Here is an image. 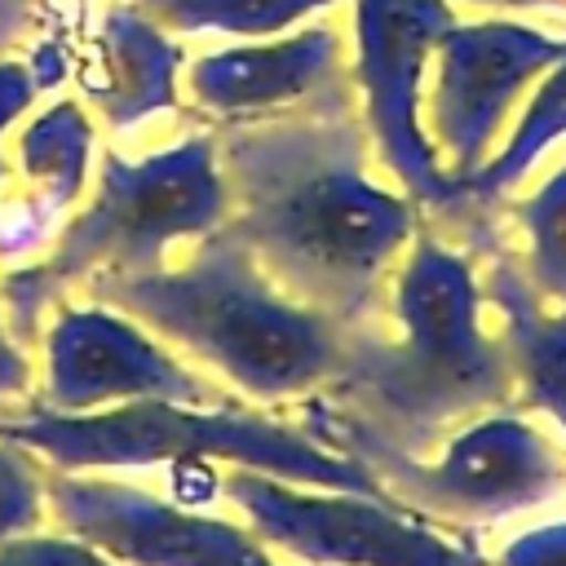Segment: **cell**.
Listing matches in <instances>:
<instances>
[{"label":"cell","instance_id":"cell-8","mask_svg":"<svg viewBox=\"0 0 566 566\" xmlns=\"http://www.w3.org/2000/svg\"><path fill=\"white\" fill-rule=\"evenodd\" d=\"M340 71V40L332 27H305L287 40L239 44L203 53L186 66L190 102L221 128L239 119H261L310 102Z\"/></svg>","mask_w":566,"mask_h":566},{"label":"cell","instance_id":"cell-5","mask_svg":"<svg viewBox=\"0 0 566 566\" xmlns=\"http://www.w3.org/2000/svg\"><path fill=\"white\" fill-rule=\"evenodd\" d=\"M44 500L66 535L119 566H279L252 526L168 504L128 482L53 469Z\"/></svg>","mask_w":566,"mask_h":566},{"label":"cell","instance_id":"cell-11","mask_svg":"<svg viewBox=\"0 0 566 566\" xmlns=\"http://www.w3.org/2000/svg\"><path fill=\"white\" fill-rule=\"evenodd\" d=\"M93 124L80 102H53L22 133V172L35 195V221L53 217L84 190Z\"/></svg>","mask_w":566,"mask_h":566},{"label":"cell","instance_id":"cell-2","mask_svg":"<svg viewBox=\"0 0 566 566\" xmlns=\"http://www.w3.org/2000/svg\"><path fill=\"white\" fill-rule=\"evenodd\" d=\"M88 292L212 367L252 402L301 398L340 371L345 327L287 296L226 226L208 230L177 270L97 274Z\"/></svg>","mask_w":566,"mask_h":566},{"label":"cell","instance_id":"cell-1","mask_svg":"<svg viewBox=\"0 0 566 566\" xmlns=\"http://www.w3.org/2000/svg\"><path fill=\"white\" fill-rule=\"evenodd\" d=\"M226 230L301 305L349 327L402 243L407 212L363 177L345 84L301 106L217 128Z\"/></svg>","mask_w":566,"mask_h":566},{"label":"cell","instance_id":"cell-16","mask_svg":"<svg viewBox=\"0 0 566 566\" xmlns=\"http://www.w3.org/2000/svg\"><path fill=\"white\" fill-rule=\"evenodd\" d=\"M35 93H44V80L35 75L31 57L27 62H0V137L35 102ZM0 177H4V159H0Z\"/></svg>","mask_w":566,"mask_h":566},{"label":"cell","instance_id":"cell-4","mask_svg":"<svg viewBox=\"0 0 566 566\" xmlns=\"http://www.w3.org/2000/svg\"><path fill=\"white\" fill-rule=\"evenodd\" d=\"M226 212V177L208 133H195L146 159L106 150L88 203L57 230L49 256L9 270L0 283V310L13 340H35L44 310H53L71 283L164 270L168 243L217 230Z\"/></svg>","mask_w":566,"mask_h":566},{"label":"cell","instance_id":"cell-6","mask_svg":"<svg viewBox=\"0 0 566 566\" xmlns=\"http://www.w3.org/2000/svg\"><path fill=\"white\" fill-rule=\"evenodd\" d=\"M226 402L230 394L212 380H199L172 345H159L137 318L93 301L71 305L44 332V385L31 407L40 411H102L119 402Z\"/></svg>","mask_w":566,"mask_h":566},{"label":"cell","instance_id":"cell-15","mask_svg":"<svg viewBox=\"0 0 566 566\" xmlns=\"http://www.w3.org/2000/svg\"><path fill=\"white\" fill-rule=\"evenodd\" d=\"M18 402H22V411L35 402V380H31V358L13 340L4 310H0V420H9Z\"/></svg>","mask_w":566,"mask_h":566},{"label":"cell","instance_id":"cell-7","mask_svg":"<svg viewBox=\"0 0 566 566\" xmlns=\"http://www.w3.org/2000/svg\"><path fill=\"white\" fill-rule=\"evenodd\" d=\"M230 504L248 513V526L261 544L283 548L296 562L314 566H447V557L398 526L389 513L354 500V491H301L296 482L230 469L221 478Z\"/></svg>","mask_w":566,"mask_h":566},{"label":"cell","instance_id":"cell-3","mask_svg":"<svg viewBox=\"0 0 566 566\" xmlns=\"http://www.w3.org/2000/svg\"><path fill=\"white\" fill-rule=\"evenodd\" d=\"M0 438L18 442L22 451L49 460L53 469L84 473V469H150V464H234L256 469L296 486L318 491H371L363 464L336 455L314 433L283 424L265 411H252L239 398L226 402H119L102 411H40L27 407L22 416L0 420Z\"/></svg>","mask_w":566,"mask_h":566},{"label":"cell","instance_id":"cell-17","mask_svg":"<svg viewBox=\"0 0 566 566\" xmlns=\"http://www.w3.org/2000/svg\"><path fill=\"white\" fill-rule=\"evenodd\" d=\"M57 0H0V49H9L18 35H27L35 22L53 18Z\"/></svg>","mask_w":566,"mask_h":566},{"label":"cell","instance_id":"cell-10","mask_svg":"<svg viewBox=\"0 0 566 566\" xmlns=\"http://www.w3.org/2000/svg\"><path fill=\"white\" fill-rule=\"evenodd\" d=\"M181 49L142 9H111L84 49L80 88L111 128H128L177 106Z\"/></svg>","mask_w":566,"mask_h":566},{"label":"cell","instance_id":"cell-12","mask_svg":"<svg viewBox=\"0 0 566 566\" xmlns=\"http://www.w3.org/2000/svg\"><path fill=\"white\" fill-rule=\"evenodd\" d=\"M332 0H133L164 31H226V35H283L305 13Z\"/></svg>","mask_w":566,"mask_h":566},{"label":"cell","instance_id":"cell-14","mask_svg":"<svg viewBox=\"0 0 566 566\" xmlns=\"http://www.w3.org/2000/svg\"><path fill=\"white\" fill-rule=\"evenodd\" d=\"M0 566H119L75 535H13L0 544Z\"/></svg>","mask_w":566,"mask_h":566},{"label":"cell","instance_id":"cell-9","mask_svg":"<svg viewBox=\"0 0 566 566\" xmlns=\"http://www.w3.org/2000/svg\"><path fill=\"white\" fill-rule=\"evenodd\" d=\"M438 18L433 0H358V84L367 88V115L385 164L411 181H429V164L411 137V80Z\"/></svg>","mask_w":566,"mask_h":566},{"label":"cell","instance_id":"cell-13","mask_svg":"<svg viewBox=\"0 0 566 566\" xmlns=\"http://www.w3.org/2000/svg\"><path fill=\"white\" fill-rule=\"evenodd\" d=\"M44 504V469H35L31 451L0 438V544L35 531Z\"/></svg>","mask_w":566,"mask_h":566}]
</instances>
